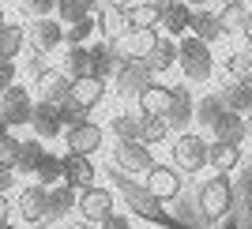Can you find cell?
<instances>
[{
  "label": "cell",
  "instance_id": "cell-51",
  "mask_svg": "<svg viewBox=\"0 0 252 229\" xmlns=\"http://www.w3.org/2000/svg\"><path fill=\"white\" fill-rule=\"evenodd\" d=\"M189 8H203V4H211V0H185Z\"/></svg>",
  "mask_w": 252,
  "mask_h": 229
},
{
  "label": "cell",
  "instance_id": "cell-12",
  "mask_svg": "<svg viewBox=\"0 0 252 229\" xmlns=\"http://www.w3.org/2000/svg\"><path fill=\"white\" fill-rule=\"evenodd\" d=\"M181 169L177 166H151L147 169V188H151V196H158L162 203H169L173 196H181Z\"/></svg>",
  "mask_w": 252,
  "mask_h": 229
},
{
  "label": "cell",
  "instance_id": "cell-11",
  "mask_svg": "<svg viewBox=\"0 0 252 229\" xmlns=\"http://www.w3.org/2000/svg\"><path fill=\"white\" fill-rule=\"evenodd\" d=\"M98 177L94 162H91V154H79V150H68V154L61 158V180L64 184H72L75 192L79 188H91Z\"/></svg>",
  "mask_w": 252,
  "mask_h": 229
},
{
  "label": "cell",
  "instance_id": "cell-26",
  "mask_svg": "<svg viewBox=\"0 0 252 229\" xmlns=\"http://www.w3.org/2000/svg\"><path fill=\"white\" fill-rule=\"evenodd\" d=\"M143 60L155 68V75L158 72H169V68L177 64V38H162V34H158V42L151 45V53L143 57Z\"/></svg>",
  "mask_w": 252,
  "mask_h": 229
},
{
  "label": "cell",
  "instance_id": "cell-8",
  "mask_svg": "<svg viewBox=\"0 0 252 229\" xmlns=\"http://www.w3.org/2000/svg\"><path fill=\"white\" fill-rule=\"evenodd\" d=\"M75 210H79V218H83L87 226H98L105 214H113V192H109V188H98V184L79 188Z\"/></svg>",
  "mask_w": 252,
  "mask_h": 229
},
{
  "label": "cell",
  "instance_id": "cell-10",
  "mask_svg": "<svg viewBox=\"0 0 252 229\" xmlns=\"http://www.w3.org/2000/svg\"><path fill=\"white\" fill-rule=\"evenodd\" d=\"M192 113H196V98H192L189 86H169V105H166V128L169 132H185L192 124Z\"/></svg>",
  "mask_w": 252,
  "mask_h": 229
},
{
  "label": "cell",
  "instance_id": "cell-5",
  "mask_svg": "<svg viewBox=\"0 0 252 229\" xmlns=\"http://www.w3.org/2000/svg\"><path fill=\"white\" fill-rule=\"evenodd\" d=\"M31 109H34V98L27 86L11 83L0 90V120L8 128H19V124H31Z\"/></svg>",
  "mask_w": 252,
  "mask_h": 229
},
{
  "label": "cell",
  "instance_id": "cell-50",
  "mask_svg": "<svg viewBox=\"0 0 252 229\" xmlns=\"http://www.w3.org/2000/svg\"><path fill=\"white\" fill-rule=\"evenodd\" d=\"M245 132H249V136H252V109H249V113H245Z\"/></svg>",
  "mask_w": 252,
  "mask_h": 229
},
{
  "label": "cell",
  "instance_id": "cell-47",
  "mask_svg": "<svg viewBox=\"0 0 252 229\" xmlns=\"http://www.w3.org/2000/svg\"><path fill=\"white\" fill-rule=\"evenodd\" d=\"M219 4V11H226V8H245V0H215Z\"/></svg>",
  "mask_w": 252,
  "mask_h": 229
},
{
  "label": "cell",
  "instance_id": "cell-19",
  "mask_svg": "<svg viewBox=\"0 0 252 229\" xmlns=\"http://www.w3.org/2000/svg\"><path fill=\"white\" fill-rule=\"evenodd\" d=\"M31 42L38 53H53L57 45L64 42V27L61 19H53V15H42V19H34L31 23Z\"/></svg>",
  "mask_w": 252,
  "mask_h": 229
},
{
  "label": "cell",
  "instance_id": "cell-48",
  "mask_svg": "<svg viewBox=\"0 0 252 229\" xmlns=\"http://www.w3.org/2000/svg\"><path fill=\"white\" fill-rule=\"evenodd\" d=\"M113 0H91V11H102V8H109Z\"/></svg>",
  "mask_w": 252,
  "mask_h": 229
},
{
  "label": "cell",
  "instance_id": "cell-31",
  "mask_svg": "<svg viewBox=\"0 0 252 229\" xmlns=\"http://www.w3.org/2000/svg\"><path fill=\"white\" fill-rule=\"evenodd\" d=\"M23 42H27V30L23 27H0V60H15L23 53Z\"/></svg>",
  "mask_w": 252,
  "mask_h": 229
},
{
  "label": "cell",
  "instance_id": "cell-42",
  "mask_svg": "<svg viewBox=\"0 0 252 229\" xmlns=\"http://www.w3.org/2000/svg\"><path fill=\"white\" fill-rule=\"evenodd\" d=\"M98 229H132V222H128L125 214H117V210H113V214H105V218L98 222Z\"/></svg>",
  "mask_w": 252,
  "mask_h": 229
},
{
  "label": "cell",
  "instance_id": "cell-39",
  "mask_svg": "<svg viewBox=\"0 0 252 229\" xmlns=\"http://www.w3.org/2000/svg\"><path fill=\"white\" fill-rule=\"evenodd\" d=\"M57 15H61V23H72V19H83V15H91V0H57Z\"/></svg>",
  "mask_w": 252,
  "mask_h": 229
},
{
  "label": "cell",
  "instance_id": "cell-22",
  "mask_svg": "<svg viewBox=\"0 0 252 229\" xmlns=\"http://www.w3.org/2000/svg\"><path fill=\"white\" fill-rule=\"evenodd\" d=\"M241 143H230V139H215V143H207V162L219 173H230V169L241 166Z\"/></svg>",
  "mask_w": 252,
  "mask_h": 229
},
{
  "label": "cell",
  "instance_id": "cell-2",
  "mask_svg": "<svg viewBox=\"0 0 252 229\" xmlns=\"http://www.w3.org/2000/svg\"><path fill=\"white\" fill-rule=\"evenodd\" d=\"M177 60H181V72L185 79L192 83H207L215 75V60H211V45L196 34H181L177 38Z\"/></svg>",
  "mask_w": 252,
  "mask_h": 229
},
{
  "label": "cell",
  "instance_id": "cell-34",
  "mask_svg": "<svg viewBox=\"0 0 252 229\" xmlns=\"http://www.w3.org/2000/svg\"><path fill=\"white\" fill-rule=\"evenodd\" d=\"M31 177H34V184H42V188L57 184V180H61V158L45 150V154H42V162L34 166V173H31Z\"/></svg>",
  "mask_w": 252,
  "mask_h": 229
},
{
  "label": "cell",
  "instance_id": "cell-7",
  "mask_svg": "<svg viewBox=\"0 0 252 229\" xmlns=\"http://www.w3.org/2000/svg\"><path fill=\"white\" fill-rule=\"evenodd\" d=\"M173 166L181 173H200L207 166V139L192 136V132H177V143H173Z\"/></svg>",
  "mask_w": 252,
  "mask_h": 229
},
{
  "label": "cell",
  "instance_id": "cell-14",
  "mask_svg": "<svg viewBox=\"0 0 252 229\" xmlns=\"http://www.w3.org/2000/svg\"><path fill=\"white\" fill-rule=\"evenodd\" d=\"M31 128L38 139H57L64 132V116H61V105L53 102H34L31 109Z\"/></svg>",
  "mask_w": 252,
  "mask_h": 229
},
{
  "label": "cell",
  "instance_id": "cell-53",
  "mask_svg": "<svg viewBox=\"0 0 252 229\" xmlns=\"http://www.w3.org/2000/svg\"><path fill=\"white\" fill-rule=\"evenodd\" d=\"M0 229H19V226H11V222H0Z\"/></svg>",
  "mask_w": 252,
  "mask_h": 229
},
{
  "label": "cell",
  "instance_id": "cell-36",
  "mask_svg": "<svg viewBox=\"0 0 252 229\" xmlns=\"http://www.w3.org/2000/svg\"><path fill=\"white\" fill-rule=\"evenodd\" d=\"M128 15V27H158V8H151L147 0H136L125 8Z\"/></svg>",
  "mask_w": 252,
  "mask_h": 229
},
{
  "label": "cell",
  "instance_id": "cell-30",
  "mask_svg": "<svg viewBox=\"0 0 252 229\" xmlns=\"http://www.w3.org/2000/svg\"><path fill=\"white\" fill-rule=\"evenodd\" d=\"M64 72L72 75V79L94 75L91 72V45H68V53H64Z\"/></svg>",
  "mask_w": 252,
  "mask_h": 229
},
{
  "label": "cell",
  "instance_id": "cell-54",
  "mask_svg": "<svg viewBox=\"0 0 252 229\" xmlns=\"http://www.w3.org/2000/svg\"><path fill=\"white\" fill-rule=\"evenodd\" d=\"M72 229H91V226H87V222H79V226H72Z\"/></svg>",
  "mask_w": 252,
  "mask_h": 229
},
{
  "label": "cell",
  "instance_id": "cell-46",
  "mask_svg": "<svg viewBox=\"0 0 252 229\" xmlns=\"http://www.w3.org/2000/svg\"><path fill=\"white\" fill-rule=\"evenodd\" d=\"M241 34L249 38V45H252V11H245V19H241Z\"/></svg>",
  "mask_w": 252,
  "mask_h": 229
},
{
  "label": "cell",
  "instance_id": "cell-6",
  "mask_svg": "<svg viewBox=\"0 0 252 229\" xmlns=\"http://www.w3.org/2000/svg\"><path fill=\"white\" fill-rule=\"evenodd\" d=\"M155 166V154L143 139H117L113 146V169L121 173H147Z\"/></svg>",
  "mask_w": 252,
  "mask_h": 229
},
{
  "label": "cell",
  "instance_id": "cell-20",
  "mask_svg": "<svg viewBox=\"0 0 252 229\" xmlns=\"http://www.w3.org/2000/svg\"><path fill=\"white\" fill-rule=\"evenodd\" d=\"M121 60H125V57H121V49H117L113 38L91 45V72H94L98 79H105V83H109V75L117 72V64H121Z\"/></svg>",
  "mask_w": 252,
  "mask_h": 229
},
{
  "label": "cell",
  "instance_id": "cell-1",
  "mask_svg": "<svg viewBox=\"0 0 252 229\" xmlns=\"http://www.w3.org/2000/svg\"><path fill=\"white\" fill-rule=\"evenodd\" d=\"M113 184H117V192H121V199H125V207L132 210L136 218H147V222H155V226H162V229H181L177 222L166 214L162 199L151 196V188H147V184H136V180L125 177L121 169L113 173Z\"/></svg>",
  "mask_w": 252,
  "mask_h": 229
},
{
  "label": "cell",
  "instance_id": "cell-16",
  "mask_svg": "<svg viewBox=\"0 0 252 229\" xmlns=\"http://www.w3.org/2000/svg\"><path fill=\"white\" fill-rule=\"evenodd\" d=\"M102 98H105V79H98V75H79V79H72L68 102L79 105L83 113H91V109H94Z\"/></svg>",
  "mask_w": 252,
  "mask_h": 229
},
{
  "label": "cell",
  "instance_id": "cell-33",
  "mask_svg": "<svg viewBox=\"0 0 252 229\" xmlns=\"http://www.w3.org/2000/svg\"><path fill=\"white\" fill-rule=\"evenodd\" d=\"M222 113H226L222 98H219V94H207V98H200V102H196V113H192V120H200L203 128H211Z\"/></svg>",
  "mask_w": 252,
  "mask_h": 229
},
{
  "label": "cell",
  "instance_id": "cell-32",
  "mask_svg": "<svg viewBox=\"0 0 252 229\" xmlns=\"http://www.w3.org/2000/svg\"><path fill=\"white\" fill-rule=\"evenodd\" d=\"M91 34H94V11L83 15V19H72L68 27H64V45H87Z\"/></svg>",
  "mask_w": 252,
  "mask_h": 229
},
{
  "label": "cell",
  "instance_id": "cell-55",
  "mask_svg": "<svg viewBox=\"0 0 252 229\" xmlns=\"http://www.w3.org/2000/svg\"><path fill=\"white\" fill-rule=\"evenodd\" d=\"M0 27H4V8H0Z\"/></svg>",
  "mask_w": 252,
  "mask_h": 229
},
{
  "label": "cell",
  "instance_id": "cell-37",
  "mask_svg": "<svg viewBox=\"0 0 252 229\" xmlns=\"http://www.w3.org/2000/svg\"><path fill=\"white\" fill-rule=\"evenodd\" d=\"M109 132L117 139H139V113H117L109 120Z\"/></svg>",
  "mask_w": 252,
  "mask_h": 229
},
{
  "label": "cell",
  "instance_id": "cell-41",
  "mask_svg": "<svg viewBox=\"0 0 252 229\" xmlns=\"http://www.w3.org/2000/svg\"><path fill=\"white\" fill-rule=\"evenodd\" d=\"M19 8L31 15V19H42V15H53L57 0H19Z\"/></svg>",
  "mask_w": 252,
  "mask_h": 229
},
{
  "label": "cell",
  "instance_id": "cell-3",
  "mask_svg": "<svg viewBox=\"0 0 252 229\" xmlns=\"http://www.w3.org/2000/svg\"><path fill=\"white\" fill-rule=\"evenodd\" d=\"M109 79H113L117 98H136L147 83H155V68H151L143 57H125V60L117 64V72L109 75Z\"/></svg>",
  "mask_w": 252,
  "mask_h": 229
},
{
  "label": "cell",
  "instance_id": "cell-9",
  "mask_svg": "<svg viewBox=\"0 0 252 229\" xmlns=\"http://www.w3.org/2000/svg\"><path fill=\"white\" fill-rule=\"evenodd\" d=\"M68 90H72V75L64 68H42L34 75V94L38 102H53V105H64L68 102Z\"/></svg>",
  "mask_w": 252,
  "mask_h": 229
},
{
  "label": "cell",
  "instance_id": "cell-4",
  "mask_svg": "<svg viewBox=\"0 0 252 229\" xmlns=\"http://www.w3.org/2000/svg\"><path fill=\"white\" fill-rule=\"evenodd\" d=\"M233 210V184L226 173H219V177L203 180L200 188V214L207 222H222L226 214Z\"/></svg>",
  "mask_w": 252,
  "mask_h": 229
},
{
  "label": "cell",
  "instance_id": "cell-17",
  "mask_svg": "<svg viewBox=\"0 0 252 229\" xmlns=\"http://www.w3.org/2000/svg\"><path fill=\"white\" fill-rule=\"evenodd\" d=\"M189 34H196V38H203V42H219L222 34H226V27H222V15L219 11H211L207 4L203 8H192L189 15Z\"/></svg>",
  "mask_w": 252,
  "mask_h": 229
},
{
  "label": "cell",
  "instance_id": "cell-23",
  "mask_svg": "<svg viewBox=\"0 0 252 229\" xmlns=\"http://www.w3.org/2000/svg\"><path fill=\"white\" fill-rule=\"evenodd\" d=\"M189 15H192L189 4H185V0H173V4H166V8L158 11V27H162L169 38H181V34H189Z\"/></svg>",
  "mask_w": 252,
  "mask_h": 229
},
{
  "label": "cell",
  "instance_id": "cell-43",
  "mask_svg": "<svg viewBox=\"0 0 252 229\" xmlns=\"http://www.w3.org/2000/svg\"><path fill=\"white\" fill-rule=\"evenodd\" d=\"M15 83V60H0V90Z\"/></svg>",
  "mask_w": 252,
  "mask_h": 229
},
{
  "label": "cell",
  "instance_id": "cell-49",
  "mask_svg": "<svg viewBox=\"0 0 252 229\" xmlns=\"http://www.w3.org/2000/svg\"><path fill=\"white\" fill-rule=\"evenodd\" d=\"M147 4H151V8H158V11H162L166 4H173V0H147Z\"/></svg>",
  "mask_w": 252,
  "mask_h": 229
},
{
  "label": "cell",
  "instance_id": "cell-45",
  "mask_svg": "<svg viewBox=\"0 0 252 229\" xmlns=\"http://www.w3.org/2000/svg\"><path fill=\"white\" fill-rule=\"evenodd\" d=\"M11 214V203H8V192H0V222H8Z\"/></svg>",
  "mask_w": 252,
  "mask_h": 229
},
{
  "label": "cell",
  "instance_id": "cell-21",
  "mask_svg": "<svg viewBox=\"0 0 252 229\" xmlns=\"http://www.w3.org/2000/svg\"><path fill=\"white\" fill-rule=\"evenodd\" d=\"M11 210H19L23 222H31V226H38V222H45V188L42 184H31L19 192V203Z\"/></svg>",
  "mask_w": 252,
  "mask_h": 229
},
{
  "label": "cell",
  "instance_id": "cell-29",
  "mask_svg": "<svg viewBox=\"0 0 252 229\" xmlns=\"http://www.w3.org/2000/svg\"><path fill=\"white\" fill-rule=\"evenodd\" d=\"M219 98H222V105H226V109H233V113L245 116V113L252 109V83H230V86H222Z\"/></svg>",
  "mask_w": 252,
  "mask_h": 229
},
{
  "label": "cell",
  "instance_id": "cell-35",
  "mask_svg": "<svg viewBox=\"0 0 252 229\" xmlns=\"http://www.w3.org/2000/svg\"><path fill=\"white\" fill-rule=\"evenodd\" d=\"M166 136H169V128H166V120H162V116H143V113H139V139H143L147 146L162 143Z\"/></svg>",
  "mask_w": 252,
  "mask_h": 229
},
{
  "label": "cell",
  "instance_id": "cell-27",
  "mask_svg": "<svg viewBox=\"0 0 252 229\" xmlns=\"http://www.w3.org/2000/svg\"><path fill=\"white\" fill-rule=\"evenodd\" d=\"M207 132H211L215 139H230V143H245V136H249V132H245L241 113H233V109H226V113H222L219 120L207 128Z\"/></svg>",
  "mask_w": 252,
  "mask_h": 229
},
{
  "label": "cell",
  "instance_id": "cell-13",
  "mask_svg": "<svg viewBox=\"0 0 252 229\" xmlns=\"http://www.w3.org/2000/svg\"><path fill=\"white\" fill-rule=\"evenodd\" d=\"M105 132L94 124V120H79V124H68L64 128V143L68 150H79V154H94L98 146H102Z\"/></svg>",
  "mask_w": 252,
  "mask_h": 229
},
{
  "label": "cell",
  "instance_id": "cell-15",
  "mask_svg": "<svg viewBox=\"0 0 252 229\" xmlns=\"http://www.w3.org/2000/svg\"><path fill=\"white\" fill-rule=\"evenodd\" d=\"M75 192L72 184H64V180H57V184H49L45 188V222H61V218H68L75 210Z\"/></svg>",
  "mask_w": 252,
  "mask_h": 229
},
{
  "label": "cell",
  "instance_id": "cell-40",
  "mask_svg": "<svg viewBox=\"0 0 252 229\" xmlns=\"http://www.w3.org/2000/svg\"><path fill=\"white\" fill-rule=\"evenodd\" d=\"M15 154H19V136H15L11 128H4V132H0V166L15 169Z\"/></svg>",
  "mask_w": 252,
  "mask_h": 229
},
{
  "label": "cell",
  "instance_id": "cell-18",
  "mask_svg": "<svg viewBox=\"0 0 252 229\" xmlns=\"http://www.w3.org/2000/svg\"><path fill=\"white\" fill-rule=\"evenodd\" d=\"M117 49L125 53V57H147L151 45L158 42V27H128L121 38H113Z\"/></svg>",
  "mask_w": 252,
  "mask_h": 229
},
{
  "label": "cell",
  "instance_id": "cell-44",
  "mask_svg": "<svg viewBox=\"0 0 252 229\" xmlns=\"http://www.w3.org/2000/svg\"><path fill=\"white\" fill-rule=\"evenodd\" d=\"M11 184H15V169H11V166H0V192H8Z\"/></svg>",
  "mask_w": 252,
  "mask_h": 229
},
{
  "label": "cell",
  "instance_id": "cell-25",
  "mask_svg": "<svg viewBox=\"0 0 252 229\" xmlns=\"http://www.w3.org/2000/svg\"><path fill=\"white\" fill-rule=\"evenodd\" d=\"M136 102H139V113H143V116H166V105H169V86L147 83L143 90L136 94Z\"/></svg>",
  "mask_w": 252,
  "mask_h": 229
},
{
  "label": "cell",
  "instance_id": "cell-52",
  "mask_svg": "<svg viewBox=\"0 0 252 229\" xmlns=\"http://www.w3.org/2000/svg\"><path fill=\"white\" fill-rule=\"evenodd\" d=\"M117 8H128V4H136V0H113Z\"/></svg>",
  "mask_w": 252,
  "mask_h": 229
},
{
  "label": "cell",
  "instance_id": "cell-24",
  "mask_svg": "<svg viewBox=\"0 0 252 229\" xmlns=\"http://www.w3.org/2000/svg\"><path fill=\"white\" fill-rule=\"evenodd\" d=\"M94 30L102 34V38H121V34L128 30V15H125V8L109 4V8L94 11Z\"/></svg>",
  "mask_w": 252,
  "mask_h": 229
},
{
  "label": "cell",
  "instance_id": "cell-28",
  "mask_svg": "<svg viewBox=\"0 0 252 229\" xmlns=\"http://www.w3.org/2000/svg\"><path fill=\"white\" fill-rule=\"evenodd\" d=\"M42 154H45V146H42V139H38V136H34V139H19V154H15V173L31 177L34 166L42 162Z\"/></svg>",
  "mask_w": 252,
  "mask_h": 229
},
{
  "label": "cell",
  "instance_id": "cell-56",
  "mask_svg": "<svg viewBox=\"0 0 252 229\" xmlns=\"http://www.w3.org/2000/svg\"><path fill=\"white\" fill-rule=\"evenodd\" d=\"M226 229H237V226H233V222H230V226H226Z\"/></svg>",
  "mask_w": 252,
  "mask_h": 229
},
{
  "label": "cell",
  "instance_id": "cell-38",
  "mask_svg": "<svg viewBox=\"0 0 252 229\" xmlns=\"http://www.w3.org/2000/svg\"><path fill=\"white\" fill-rule=\"evenodd\" d=\"M226 68H230L233 83H252V53H230Z\"/></svg>",
  "mask_w": 252,
  "mask_h": 229
}]
</instances>
